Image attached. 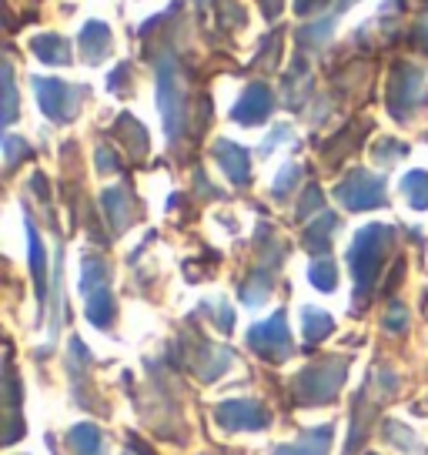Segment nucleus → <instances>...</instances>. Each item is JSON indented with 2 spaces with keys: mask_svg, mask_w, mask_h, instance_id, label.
I'll return each mask as SVG.
<instances>
[{
  "mask_svg": "<svg viewBox=\"0 0 428 455\" xmlns=\"http://www.w3.org/2000/svg\"><path fill=\"white\" fill-rule=\"evenodd\" d=\"M272 114V94H268V87H248L238 100V108H234V121H242V124H258V121H265Z\"/></svg>",
  "mask_w": 428,
  "mask_h": 455,
  "instance_id": "nucleus-8",
  "label": "nucleus"
},
{
  "mask_svg": "<svg viewBox=\"0 0 428 455\" xmlns=\"http://www.w3.org/2000/svg\"><path fill=\"white\" fill-rule=\"evenodd\" d=\"M214 422L221 428H231V432H258V428L272 426V412L265 402L258 398H231V402H221L214 409Z\"/></svg>",
  "mask_w": 428,
  "mask_h": 455,
  "instance_id": "nucleus-3",
  "label": "nucleus"
},
{
  "mask_svg": "<svg viewBox=\"0 0 428 455\" xmlns=\"http://www.w3.org/2000/svg\"><path fill=\"white\" fill-rule=\"evenodd\" d=\"M37 94H41L44 111L51 114L54 121H71L74 111H77V98H81L64 81H37Z\"/></svg>",
  "mask_w": 428,
  "mask_h": 455,
  "instance_id": "nucleus-6",
  "label": "nucleus"
},
{
  "mask_svg": "<svg viewBox=\"0 0 428 455\" xmlns=\"http://www.w3.org/2000/svg\"><path fill=\"white\" fill-rule=\"evenodd\" d=\"M301 328H305V339L308 341H321L335 331V322H331L329 312H318V308H305L301 312Z\"/></svg>",
  "mask_w": 428,
  "mask_h": 455,
  "instance_id": "nucleus-11",
  "label": "nucleus"
},
{
  "mask_svg": "<svg viewBox=\"0 0 428 455\" xmlns=\"http://www.w3.org/2000/svg\"><path fill=\"white\" fill-rule=\"evenodd\" d=\"M128 455H138V452H128Z\"/></svg>",
  "mask_w": 428,
  "mask_h": 455,
  "instance_id": "nucleus-24",
  "label": "nucleus"
},
{
  "mask_svg": "<svg viewBox=\"0 0 428 455\" xmlns=\"http://www.w3.org/2000/svg\"><path fill=\"white\" fill-rule=\"evenodd\" d=\"M345 375H348V362L345 358H325V362H314L305 371L295 375L291 392L301 405H321L342 392Z\"/></svg>",
  "mask_w": 428,
  "mask_h": 455,
  "instance_id": "nucleus-2",
  "label": "nucleus"
},
{
  "mask_svg": "<svg viewBox=\"0 0 428 455\" xmlns=\"http://www.w3.org/2000/svg\"><path fill=\"white\" fill-rule=\"evenodd\" d=\"M401 195L408 198L412 208H428V174L425 171H412V174H405L401 178Z\"/></svg>",
  "mask_w": 428,
  "mask_h": 455,
  "instance_id": "nucleus-12",
  "label": "nucleus"
},
{
  "mask_svg": "<svg viewBox=\"0 0 428 455\" xmlns=\"http://www.w3.org/2000/svg\"><path fill=\"white\" fill-rule=\"evenodd\" d=\"M248 345H251L261 358H268V362H285V358L291 355L285 312H274L268 322H258V325L248 331Z\"/></svg>",
  "mask_w": 428,
  "mask_h": 455,
  "instance_id": "nucleus-5",
  "label": "nucleus"
},
{
  "mask_svg": "<svg viewBox=\"0 0 428 455\" xmlns=\"http://www.w3.org/2000/svg\"><path fill=\"white\" fill-rule=\"evenodd\" d=\"M7 164H17V157H20V151H28V144L17 141V138H7Z\"/></svg>",
  "mask_w": 428,
  "mask_h": 455,
  "instance_id": "nucleus-21",
  "label": "nucleus"
},
{
  "mask_svg": "<svg viewBox=\"0 0 428 455\" xmlns=\"http://www.w3.org/2000/svg\"><path fill=\"white\" fill-rule=\"evenodd\" d=\"M331 435H335V426H318L301 432L298 442H288V445H278L272 455H329L331 449Z\"/></svg>",
  "mask_w": 428,
  "mask_h": 455,
  "instance_id": "nucleus-7",
  "label": "nucleus"
},
{
  "mask_svg": "<svg viewBox=\"0 0 428 455\" xmlns=\"http://www.w3.org/2000/svg\"><path fill=\"white\" fill-rule=\"evenodd\" d=\"M338 201H342L348 212L382 208L385 204V181L369 174V171H352L342 185H338Z\"/></svg>",
  "mask_w": 428,
  "mask_h": 455,
  "instance_id": "nucleus-4",
  "label": "nucleus"
},
{
  "mask_svg": "<svg viewBox=\"0 0 428 455\" xmlns=\"http://www.w3.org/2000/svg\"><path fill=\"white\" fill-rule=\"evenodd\" d=\"M272 291V278H268V271H258L251 282L244 284V291H242V299L244 305H261V299Z\"/></svg>",
  "mask_w": 428,
  "mask_h": 455,
  "instance_id": "nucleus-16",
  "label": "nucleus"
},
{
  "mask_svg": "<svg viewBox=\"0 0 428 455\" xmlns=\"http://www.w3.org/2000/svg\"><path fill=\"white\" fill-rule=\"evenodd\" d=\"M378 151H382V161H392V157H399V155H405V144H395V141H385L382 144V148H378Z\"/></svg>",
  "mask_w": 428,
  "mask_h": 455,
  "instance_id": "nucleus-22",
  "label": "nucleus"
},
{
  "mask_svg": "<svg viewBox=\"0 0 428 455\" xmlns=\"http://www.w3.org/2000/svg\"><path fill=\"white\" fill-rule=\"evenodd\" d=\"M335 228V214H325V221H318L314 228H308V248H329V231Z\"/></svg>",
  "mask_w": 428,
  "mask_h": 455,
  "instance_id": "nucleus-18",
  "label": "nucleus"
},
{
  "mask_svg": "<svg viewBox=\"0 0 428 455\" xmlns=\"http://www.w3.org/2000/svg\"><path fill=\"white\" fill-rule=\"evenodd\" d=\"M67 442H71L74 455H104V432L94 422H77L67 432Z\"/></svg>",
  "mask_w": 428,
  "mask_h": 455,
  "instance_id": "nucleus-10",
  "label": "nucleus"
},
{
  "mask_svg": "<svg viewBox=\"0 0 428 455\" xmlns=\"http://www.w3.org/2000/svg\"><path fill=\"white\" fill-rule=\"evenodd\" d=\"M298 164H288L285 171H281V178H278V185H274V198H285L288 195V188L295 185V181H298Z\"/></svg>",
  "mask_w": 428,
  "mask_h": 455,
  "instance_id": "nucleus-19",
  "label": "nucleus"
},
{
  "mask_svg": "<svg viewBox=\"0 0 428 455\" xmlns=\"http://www.w3.org/2000/svg\"><path fill=\"white\" fill-rule=\"evenodd\" d=\"M104 204H107V214L115 218V231H121V228L131 221V195H128V188H111V191L104 195Z\"/></svg>",
  "mask_w": 428,
  "mask_h": 455,
  "instance_id": "nucleus-13",
  "label": "nucleus"
},
{
  "mask_svg": "<svg viewBox=\"0 0 428 455\" xmlns=\"http://www.w3.org/2000/svg\"><path fill=\"white\" fill-rule=\"evenodd\" d=\"M405 325H408L405 308H399V305H395V308L388 312V318H385V328H388V331H405Z\"/></svg>",
  "mask_w": 428,
  "mask_h": 455,
  "instance_id": "nucleus-20",
  "label": "nucleus"
},
{
  "mask_svg": "<svg viewBox=\"0 0 428 455\" xmlns=\"http://www.w3.org/2000/svg\"><path fill=\"white\" fill-rule=\"evenodd\" d=\"M218 161H221V168L228 171V178L234 185H248V178H251V168H248V151L238 148V144L231 141H218Z\"/></svg>",
  "mask_w": 428,
  "mask_h": 455,
  "instance_id": "nucleus-9",
  "label": "nucleus"
},
{
  "mask_svg": "<svg viewBox=\"0 0 428 455\" xmlns=\"http://www.w3.org/2000/svg\"><path fill=\"white\" fill-rule=\"evenodd\" d=\"M312 284L314 288H321V291H335V284H338V275H335V265H331L329 258H321V261H314L312 265Z\"/></svg>",
  "mask_w": 428,
  "mask_h": 455,
  "instance_id": "nucleus-15",
  "label": "nucleus"
},
{
  "mask_svg": "<svg viewBox=\"0 0 428 455\" xmlns=\"http://www.w3.org/2000/svg\"><path fill=\"white\" fill-rule=\"evenodd\" d=\"M318 201H321V195H318V191H308V198L301 201V208H298V214H308V212H314V204H318Z\"/></svg>",
  "mask_w": 428,
  "mask_h": 455,
  "instance_id": "nucleus-23",
  "label": "nucleus"
},
{
  "mask_svg": "<svg viewBox=\"0 0 428 455\" xmlns=\"http://www.w3.org/2000/svg\"><path fill=\"white\" fill-rule=\"evenodd\" d=\"M388 244H392V228L385 225H369L355 235V242L348 248V265H352V275H355L358 295H365L371 284H375Z\"/></svg>",
  "mask_w": 428,
  "mask_h": 455,
  "instance_id": "nucleus-1",
  "label": "nucleus"
},
{
  "mask_svg": "<svg viewBox=\"0 0 428 455\" xmlns=\"http://www.w3.org/2000/svg\"><path fill=\"white\" fill-rule=\"evenodd\" d=\"M28 238H30V268H34L37 295H44V248H41V238H37V231H34L30 221H28Z\"/></svg>",
  "mask_w": 428,
  "mask_h": 455,
  "instance_id": "nucleus-14",
  "label": "nucleus"
},
{
  "mask_svg": "<svg viewBox=\"0 0 428 455\" xmlns=\"http://www.w3.org/2000/svg\"><path fill=\"white\" fill-rule=\"evenodd\" d=\"M385 439L395 442V445H405V452H422L418 439L412 435V428H405L401 422H385Z\"/></svg>",
  "mask_w": 428,
  "mask_h": 455,
  "instance_id": "nucleus-17",
  "label": "nucleus"
}]
</instances>
